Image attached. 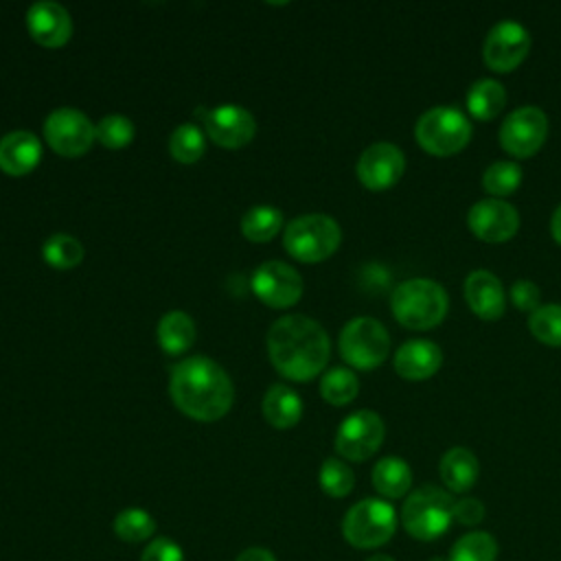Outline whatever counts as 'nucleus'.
<instances>
[{
    "label": "nucleus",
    "mask_w": 561,
    "mask_h": 561,
    "mask_svg": "<svg viewBox=\"0 0 561 561\" xmlns=\"http://www.w3.org/2000/svg\"><path fill=\"white\" fill-rule=\"evenodd\" d=\"M405 171V156L403 151L392 142H373L366 147L357 160L355 173L357 180L368 191H386L394 186Z\"/></svg>",
    "instance_id": "15"
},
{
    "label": "nucleus",
    "mask_w": 561,
    "mask_h": 561,
    "mask_svg": "<svg viewBox=\"0 0 561 561\" xmlns=\"http://www.w3.org/2000/svg\"><path fill=\"white\" fill-rule=\"evenodd\" d=\"M234 561H276V557L267 548H245Z\"/></svg>",
    "instance_id": "39"
},
{
    "label": "nucleus",
    "mask_w": 561,
    "mask_h": 561,
    "mask_svg": "<svg viewBox=\"0 0 561 561\" xmlns=\"http://www.w3.org/2000/svg\"><path fill=\"white\" fill-rule=\"evenodd\" d=\"M386 425L373 410H357L348 414L335 432V451L353 462L368 460L383 443Z\"/></svg>",
    "instance_id": "11"
},
{
    "label": "nucleus",
    "mask_w": 561,
    "mask_h": 561,
    "mask_svg": "<svg viewBox=\"0 0 561 561\" xmlns=\"http://www.w3.org/2000/svg\"><path fill=\"white\" fill-rule=\"evenodd\" d=\"M136 136L134 123L123 114H107L96 123V140L107 149H123Z\"/></svg>",
    "instance_id": "35"
},
{
    "label": "nucleus",
    "mask_w": 561,
    "mask_h": 561,
    "mask_svg": "<svg viewBox=\"0 0 561 561\" xmlns=\"http://www.w3.org/2000/svg\"><path fill=\"white\" fill-rule=\"evenodd\" d=\"M508 296H511V302L519 309V311H528L533 313L535 309L541 307V291L539 287L528 280V278H517L511 289H508Z\"/></svg>",
    "instance_id": "36"
},
{
    "label": "nucleus",
    "mask_w": 561,
    "mask_h": 561,
    "mask_svg": "<svg viewBox=\"0 0 561 561\" xmlns=\"http://www.w3.org/2000/svg\"><path fill=\"white\" fill-rule=\"evenodd\" d=\"M252 291L274 309H287L302 296V278L296 267L283 261H265L252 272Z\"/></svg>",
    "instance_id": "13"
},
{
    "label": "nucleus",
    "mask_w": 561,
    "mask_h": 561,
    "mask_svg": "<svg viewBox=\"0 0 561 561\" xmlns=\"http://www.w3.org/2000/svg\"><path fill=\"white\" fill-rule=\"evenodd\" d=\"M550 232H552V239L561 245V204L554 208L552 213V219H550Z\"/></svg>",
    "instance_id": "40"
},
{
    "label": "nucleus",
    "mask_w": 561,
    "mask_h": 561,
    "mask_svg": "<svg viewBox=\"0 0 561 561\" xmlns=\"http://www.w3.org/2000/svg\"><path fill=\"white\" fill-rule=\"evenodd\" d=\"M195 114L202 116L208 138L224 149H239L248 145L256 134L254 116L234 103H224L213 110L197 107Z\"/></svg>",
    "instance_id": "14"
},
{
    "label": "nucleus",
    "mask_w": 561,
    "mask_h": 561,
    "mask_svg": "<svg viewBox=\"0 0 561 561\" xmlns=\"http://www.w3.org/2000/svg\"><path fill=\"white\" fill-rule=\"evenodd\" d=\"M528 28L515 20H502L489 28L482 46V57L491 70L504 75L515 70L528 57Z\"/></svg>",
    "instance_id": "12"
},
{
    "label": "nucleus",
    "mask_w": 561,
    "mask_h": 561,
    "mask_svg": "<svg viewBox=\"0 0 561 561\" xmlns=\"http://www.w3.org/2000/svg\"><path fill=\"white\" fill-rule=\"evenodd\" d=\"M337 346L342 359L351 368L375 370L386 362L390 353V335L379 320L370 316H359L344 324Z\"/></svg>",
    "instance_id": "7"
},
{
    "label": "nucleus",
    "mask_w": 561,
    "mask_h": 561,
    "mask_svg": "<svg viewBox=\"0 0 561 561\" xmlns=\"http://www.w3.org/2000/svg\"><path fill=\"white\" fill-rule=\"evenodd\" d=\"M366 561H394V559L388 557V554H373V557H368Z\"/></svg>",
    "instance_id": "41"
},
{
    "label": "nucleus",
    "mask_w": 561,
    "mask_h": 561,
    "mask_svg": "<svg viewBox=\"0 0 561 561\" xmlns=\"http://www.w3.org/2000/svg\"><path fill=\"white\" fill-rule=\"evenodd\" d=\"M169 153L175 162L193 164L206 153V138L195 123H182L169 138Z\"/></svg>",
    "instance_id": "28"
},
{
    "label": "nucleus",
    "mask_w": 561,
    "mask_h": 561,
    "mask_svg": "<svg viewBox=\"0 0 561 561\" xmlns=\"http://www.w3.org/2000/svg\"><path fill=\"white\" fill-rule=\"evenodd\" d=\"M528 331L548 346H561V305L548 302L528 316Z\"/></svg>",
    "instance_id": "33"
},
{
    "label": "nucleus",
    "mask_w": 561,
    "mask_h": 561,
    "mask_svg": "<svg viewBox=\"0 0 561 561\" xmlns=\"http://www.w3.org/2000/svg\"><path fill=\"white\" fill-rule=\"evenodd\" d=\"M438 473L443 484L454 491V493H465L469 491L480 473L478 458L471 449L467 447H451L443 454L438 462Z\"/></svg>",
    "instance_id": "21"
},
{
    "label": "nucleus",
    "mask_w": 561,
    "mask_h": 561,
    "mask_svg": "<svg viewBox=\"0 0 561 561\" xmlns=\"http://www.w3.org/2000/svg\"><path fill=\"white\" fill-rule=\"evenodd\" d=\"M283 228V213L276 206H252L241 217V232L252 243L270 241Z\"/></svg>",
    "instance_id": "26"
},
{
    "label": "nucleus",
    "mask_w": 561,
    "mask_h": 561,
    "mask_svg": "<svg viewBox=\"0 0 561 561\" xmlns=\"http://www.w3.org/2000/svg\"><path fill=\"white\" fill-rule=\"evenodd\" d=\"M519 184H522V169L513 160H495L482 173V186L495 199L508 197L519 188Z\"/></svg>",
    "instance_id": "30"
},
{
    "label": "nucleus",
    "mask_w": 561,
    "mask_h": 561,
    "mask_svg": "<svg viewBox=\"0 0 561 561\" xmlns=\"http://www.w3.org/2000/svg\"><path fill=\"white\" fill-rule=\"evenodd\" d=\"M357 375L346 366H333L320 379V394L331 405H346L357 397Z\"/></svg>",
    "instance_id": "27"
},
{
    "label": "nucleus",
    "mask_w": 561,
    "mask_h": 561,
    "mask_svg": "<svg viewBox=\"0 0 561 561\" xmlns=\"http://www.w3.org/2000/svg\"><path fill=\"white\" fill-rule=\"evenodd\" d=\"M506 105V90L497 79H478L469 85L467 110L476 121L495 118Z\"/></svg>",
    "instance_id": "24"
},
{
    "label": "nucleus",
    "mask_w": 561,
    "mask_h": 561,
    "mask_svg": "<svg viewBox=\"0 0 561 561\" xmlns=\"http://www.w3.org/2000/svg\"><path fill=\"white\" fill-rule=\"evenodd\" d=\"M484 517V506L476 497H462L454 506V519L460 524H478Z\"/></svg>",
    "instance_id": "38"
},
{
    "label": "nucleus",
    "mask_w": 561,
    "mask_h": 561,
    "mask_svg": "<svg viewBox=\"0 0 561 561\" xmlns=\"http://www.w3.org/2000/svg\"><path fill=\"white\" fill-rule=\"evenodd\" d=\"M263 416L276 430L294 427L302 416L298 392L285 383H272L263 397Z\"/></svg>",
    "instance_id": "22"
},
{
    "label": "nucleus",
    "mask_w": 561,
    "mask_h": 561,
    "mask_svg": "<svg viewBox=\"0 0 561 561\" xmlns=\"http://www.w3.org/2000/svg\"><path fill=\"white\" fill-rule=\"evenodd\" d=\"M469 230L486 243H504L519 228V213L513 204L495 197L476 202L467 213Z\"/></svg>",
    "instance_id": "16"
},
{
    "label": "nucleus",
    "mask_w": 561,
    "mask_h": 561,
    "mask_svg": "<svg viewBox=\"0 0 561 561\" xmlns=\"http://www.w3.org/2000/svg\"><path fill=\"white\" fill-rule=\"evenodd\" d=\"M26 28L39 46L59 48L72 35V18L66 7L50 0H39L26 11Z\"/></svg>",
    "instance_id": "17"
},
{
    "label": "nucleus",
    "mask_w": 561,
    "mask_h": 561,
    "mask_svg": "<svg viewBox=\"0 0 561 561\" xmlns=\"http://www.w3.org/2000/svg\"><path fill=\"white\" fill-rule=\"evenodd\" d=\"M44 140L55 153L79 158L94 145L96 127L83 112L75 107H57L44 121Z\"/></svg>",
    "instance_id": "9"
},
{
    "label": "nucleus",
    "mask_w": 561,
    "mask_h": 561,
    "mask_svg": "<svg viewBox=\"0 0 561 561\" xmlns=\"http://www.w3.org/2000/svg\"><path fill=\"white\" fill-rule=\"evenodd\" d=\"M412 471L405 460L397 456H386L373 467V486L390 500L403 497L410 491Z\"/></svg>",
    "instance_id": "25"
},
{
    "label": "nucleus",
    "mask_w": 561,
    "mask_h": 561,
    "mask_svg": "<svg viewBox=\"0 0 561 561\" xmlns=\"http://www.w3.org/2000/svg\"><path fill=\"white\" fill-rule=\"evenodd\" d=\"M473 127L469 118L451 107L436 105L425 110L414 125V138L423 151L436 158H447L462 151L471 140Z\"/></svg>",
    "instance_id": "4"
},
{
    "label": "nucleus",
    "mask_w": 561,
    "mask_h": 561,
    "mask_svg": "<svg viewBox=\"0 0 561 561\" xmlns=\"http://www.w3.org/2000/svg\"><path fill=\"white\" fill-rule=\"evenodd\" d=\"M390 309L399 324L412 331H427L440 324L449 309L445 287L432 278H410L394 287Z\"/></svg>",
    "instance_id": "3"
},
{
    "label": "nucleus",
    "mask_w": 561,
    "mask_h": 561,
    "mask_svg": "<svg viewBox=\"0 0 561 561\" xmlns=\"http://www.w3.org/2000/svg\"><path fill=\"white\" fill-rule=\"evenodd\" d=\"M443 364L440 346L430 340H408L394 353V370L408 381L430 379Z\"/></svg>",
    "instance_id": "20"
},
{
    "label": "nucleus",
    "mask_w": 561,
    "mask_h": 561,
    "mask_svg": "<svg viewBox=\"0 0 561 561\" xmlns=\"http://www.w3.org/2000/svg\"><path fill=\"white\" fill-rule=\"evenodd\" d=\"M42 158V142L33 131L15 129L0 138V171L13 178L28 175Z\"/></svg>",
    "instance_id": "19"
},
{
    "label": "nucleus",
    "mask_w": 561,
    "mask_h": 561,
    "mask_svg": "<svg viewBox=\"0 0 561 561\" xmlns=\"http://www.w3.org/2000/svg\"><path fill=\"white\" fill-rule=\"evenodd\" d=\"M548 136V116L537 105L515 107L500 127V145L513 158L535 156Z\"/></svg>",
    "instance_id": "10"
},
{
    "label": "nucleus",
    "mask_w": 561,
    "mask_h": 561,
    "mask_svg": "<svg viewBox=\"0 0 561 561\" xmlns=\"http://www.w3.org/2000/svg\"><path fill=\"white\" fill-rule=\"evenodd\" d=\"M497 543L493 535L473 530L462 535L449 552V561H495Z\"/></svg>",
    "instance_id": "32"
},
{
    "label": "nucleus",
    "mask_w": 561,
    "mask_h": 561,
    "mask_svg": "<svg viewBox=\"0 0 561 561\" xmlns=\"http://www.w3.org/2000/svg\"><path fill=\"white\" fill-rule=\"evenodd\" d=\"M340 224L322 213L300 215L283 230L285 252L302 263H320L329 259L340 248Z\"/></svg>",
    "instance_id": "5"
},
{
    "label": "nucleus",
    "mask_w": 561,
    "mask_h": 561,
    "mask_svg": "<svg viewBox=\"0 0 561 561\" xmlns=\"http://www.w3.org/2000/svg\"><path fill=\"white\" fill-rule=\"evenodd\" d=\"M169 394L180 412L202 423L219 421L234 401L228 373L204 355L186 357L171 368Z\"/></svg>",
    "instance_id": "2"
},
{
    "label": "nucleus",
    "mask_w": 561,
    "mask_h": 561,
    "mask_svg": "<svg viewBox=\"0 0 561 561\" xmlns=\"http://www.w3.org/2000/svg\"><path fill=\"white\" fill-rule=\"evenodd\" d=\"M394 508L377 497H366L353 504L342 522V535L355 548H377L394 535Z\"/></svg>",
    "instance_id": "8"
},
{
    "label": "nucleus",
    "mask_w": 561,
    "mask_h": 561,
    "mask_svg": "<svg viewBox=\"0 0 561 561\" xmlns=\"http://www.w3.org/2000/svg\"><path fill=\"white\" fill-rule=\"evenodd\" d=\"M197 329L186 311H167L158 322V344L167 355H182L195 342Z\"/></svg>",
    "instance_id": "23"
},
{
    "label": "nucleus",
    "mask_w": 561,
    "mask_h": 561,
    "mask_svg": "<svg viewBox=\"0 0 561 561\" xmlns=\"http://www.w3.org/2000/svg\"><path fill=\"white\" fill-rule=\"evenodd\" d=\"M267 355L278 375L291 381H309L320 375L331 357L327 331L302 313L280 316L267 331Z\"/></svg>",
    "instance_id": "1"
},
{
    "label": "nucleus",
    "mask_w": 561,
    "mask_h": 561,
    "mask_svg": "<svg viewBox=\"0 0 561 561\" xmlns=\"http://www.w3.org/2000/svg\"><path fill=\"white\" fill-rule=\"evenodd\" d=\"M42 256L55 270H72L83 261V245L70 234L57 232L44 241Z\"/></svg>",
    "instance_id": "29"
},
{
    "label": "nucleus",
    "mask_w": 561,
    "mask_h": 561,
    "mask_svg": "<svg viewBox=\"0 0 561 561\" xmlns=\"http://www.w3.org/2000/svg\"><path fill=\"white\" fill-rule=\"evenodd\" d=\"M465 300L482 320H500L506 309L504 285L489 270H473L465 278Z\"/></svg>",
    "instance_id": "18"
},
{
    "label": "nucleus",
    "mask_w": 561,
    "mask_h": 561,
    "mask_svg": "<svg viewBox=\"0 0 561 561\" xmlns=\"http://www.w3.org/2000/svg\"><path fill=\"white\" fill-rule=\"evenodd\" d=\"M140 561H184V552L173 539L156 537L142 550Z\"/></svg>",
    "instance_id": "37"
},
{
    "label": "nucleus",
    "mask_w": 561,
    "mask_h": 561,
    "mask_svg": "<svg viewBox=\"0 0 561 561\" xmlns=\"http://www.w3.org/2000/svg\"><path fill=\"white\" fill-rule=\"evenodd\" d=\"M112 528L118 539H123L127 543H140V541H147L156 533V522L145 508L131 506V508H123L114 517Z\"/></svg>",
    "instance_id": "31"
},
{
    "label": "nucleus",
    "mask_w": 561,
    "mask_h": 561,
    "mask_svg": "<svg viewBox=\"0 0 561 561\" xmlns=\"http://www.w3.org/2000/svg\"><path fill=\"white\" fill-rule=\"evenodd\" d=\"M320 489L331 497H344L355 486V476L351 467L340 458H327L318 473Z\"/></svg>",
    "instance_id": "34"
},
{
    "label": "nucleus",
    "mask_w": 561,
    "mask_h": 561,
    "mask_svg": "<svg viewBox=\"0 0 561 561\" xmlns=\"http://www.w3.org/2000/svg\"><path fill=\"white\" fill-rule=\"evenodd\" d=\"M454 506L456 502L445 489L425 484L405 497L401 511L403 528L414 539L432 541L449 528L454 519Z\"/></svg>",
    "instance_id": "6"
}]
</instances>
